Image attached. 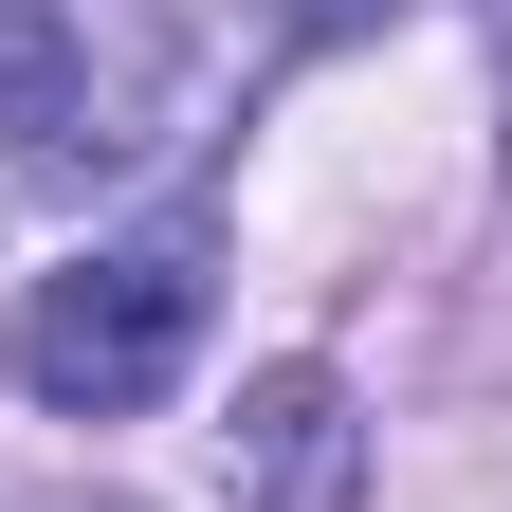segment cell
<instances>
[{
  "label": "cell",
  "instance_id": "6da1fadb",
  "mask_svg": "<svg viewBox=\"0 0 512 512\" xmlns=\"http://www.w3.org/2000/svg\"><path fill=\"white\" fill-rule=\"evenodd\" d=\"M202 293H220V238L202 220H147V238H92L74 275L19 293V384L55 421H147L183 366H202Z\"/></svg>",
  "mask_w": 512,
  "mask_h": 512
},
{
  "label": "cell",
  "instance_id": "277c9868",
  "mask_svg": "<svg viewBox=\"0 0 512 512\" xmlns=\"http://www.w3.org/2000/svg\"><path fill=\"white\" fill-rule=\"evenodd\" d=\"M348 19H403V0H293V37H348Z\"/></svg>",
  "mask_w": 512,
  "mask_h": 512
},
{
  "label": "cell",
  "instance_id": "5b68a950",
  "mask_svg": "<svg viewBox=\"0 0 512 512\" xmlns=\"http://www.w3.org/2000/svg\"><path fill=\"white\" fill-rule=\"evenodd\" d=\"M19 512H128V494H19Z\"/></svg>",
  "mask_w": 512,
  "mask_h": 512
},
{
  "label": "cell",
  "instance_id": "3957f363",
  "mask_svg": "<svg viewBox=\"0 0 512 512\" xmlns=\"http://www.w3.org/2000/svg\"><path fill=\"white\" fill-rule=\"evenodd\" d=\"M0 147H19V165H110V147H128L110 92H92V37L37 19V0L0 19Z\"/></svg>",
  "mask_w": 512,
  "mask_h": 512
},
{
  "label": "cell",
  "instance_id": "7a4b0ae2",
  "mask_svg": "<svg viewBox=\"0 0 512 512\" xmlns=\"http://www.w3.org/2000/svg\"><path fill=\"white\" fill-rule=\"evenodd\" d=\"M220 458H238V512H348L366 421H348V384H330V366H256V384H238V421H220Z\"/></svg>",
  "mask_w": 512,
  "mask_h": 512
}]
</instances>
